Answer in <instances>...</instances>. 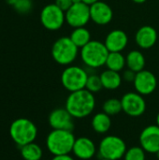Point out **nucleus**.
I'll use <instances>...</instances> for the list:
<instances>
[{
  "mask_svg": "<svg viewBox=\"0 0 159 160\" xmlns=\"http://www.w3.org/2000/svg\"><path fill=\"white\" fill-rule=\"evenodd\" d=\"M95 107V96L87 89L71 92L66 100L65 106L74 119H82L89 116L94 112Z\"/></svg>",
  "mask_w": 159,
  "mask_h": 160,
  "instance_id": "nucleus-1",
  "label": "nucleus"
},
{
  "mask_svg": "<svg viewBox=\"0 0 159 160\" xmlns=\"http://www.w3.org/2000/svg\"><path fill=\"white\" fill-rule=\"evenodd\" d=\"M75 141L73 131L52 129L46 139V146L53 156L69 155L72 152Z\"/></svg>",
  "mask_w": 159,
  "mask_h": 160,
  "instance_id": "nucleus-2",
  "label": "nucleus"
},
{
  "mask_svg": "<svg viewBox=\"0 0 159 160\" xmlns=\"http://www.w3.org/2000/svg\"><path fill=\"white\" fill-rule=\"evenodd\" d=\"M109 52L104 42L91 40L81 49L80 55L82 63L87 68L95 69L105 66Z\"/></svg>",
  "mask_w": 159,
  "mask_h": 160,
  "instance_id": "nucleus-3",
  "label": "nucleus"
},
{
  "mask_svg": "<svg viewBox=\"0 0 159 160\" xmlns=\"http://www.w3.org/2000/svg\"><path fill=\"white\" fill-rule=\"evenodd\" d=\"M9 135L13 142L22 147L28 143L34 142L37 136V128L31 120L26 118H19L13 121L10 125Z\"/></svg>",
  "mask_w": 159,
  "mask_h": 160,
  "instance_id": "nucleus-4",
  "label": "nucleus"
},
{
  "mask_svg": "<svg viewBox=\"0 0 159 160\" xmlns=\"http://www.w3.org/2000/svg\"><path fill=\"white\" fill-rule=\"evenodd\" d=\"M79 48L69 37H61L54 41L52 47L53 60L61 66H70L78 57Z\"/></svg>",
  "mask_w": 159,
  "mask_h": 160,
  "instance_id": "nucleus-5",
  "label": "nucleus"
},
{
  "mask_svg": "<svg viewBox=\"0 0 159 160\" xmlns=\"http://www.w3.org/2000/svg\"><path fill=\"white\" fill-rule=\"evenodd\" d=\"M89 73L79 66H67L61 74V83L68 92L85 89Z\"/></svg>",
  "mask_w": 159,
  "mask_h": 160,
  "instance_id": "nucleus-6",
  "label": "nucleus"
},
{
  "mask_svg": "<svg viewBox=\"0 0 159 160\" xmlns=\"http://www.w3.org/2000/svg\"><path fill=\"white\" fill-rule=\"evenodd\" d=\"M127 150V148L125 141L114 135H108L104 137L98 145V154L100 158L119 160L124 158Z\"/></svg>",
  "mask_w": 159,
  "mask_h": 160,
  "instance_id": "nucleus-7",
  "label": "nucleus"
},
{
  "mask_svg": "<svg viewBox=\"0 0 159 160\" xmlns=\"http://www.w3.org/2000/svg\"><path fill=\"white\" fill-rule=\"evenodd\" d=\"M66 22V12L54 3L45 6L40 12L41 24L50 31L59 30Z\"/></svg>",
  "mask_w": 159,
  "mask_h": 160,
  "instance_id": "nucleus-8",
  "label": "nucleus"
},
{
  "mask_svg": "<svg viewBox=\"0 0 159 160\" xmlns=\"http://www.w3.org/2000/svg\"><path fill=\"white\" fill-rule=\"evenodd\" d=\"M121 102L123 112L130 117H140L146 111V101L143 96L137 92L126 93Z\"/></svg>",
  "mask_w": 159,
  "mask_h": 160,
  "instance_id": "nucleus-9",
  "label": "nucleus"
},
{
  "mask_svg": "<svg viewBox=\"0 0 159 160\" xmlns=\"http://www.w3.org/2000/svg\"><path fill=\"white\" fill-rule=\"evenodd\" d=\"M90 20V6L83 2L73 4L66 11V22L73 28L85 26Z\"/></svg>",
  "mask_w": 159,
  "mask_h": 160,
  "instance_id": "nucleus-10",
  "label": "nucleus"
},
{
  "mask_svg": "<svg viewBox=\"0 0 159 160\" xmlns=\"http://www.w3.org/2000/svg\"><path fill=\"white\" fill-rule=\"evenodd\" d=\"M133 84L136 92L144 97L155 92L157 87V79L153 72L143 69L137 72Z\"/></svg>",
  "mask_w": 159,
  "mask_h": 160,
  "instance_id": "nucleus-11",
  "label": "nucleus"
},
{
  "mask_svg": "<svg viewBox=\"0 0 159 160\" xmlns=\"http://www.w3.org/2000/svg\"><path fill=\"white\" fill-rule=\"evenodd\" d=\"M140 146L150 154H157L159 151V127L151 125L143 128L140 134Z\"/></svg>",
  "mask_w": 159,
  "mask_h": 160,
  "instance_id": "nucleus-12",
  "label": "nucleus"
},
{
  "mask_svg": "<svg viewBox=\"0 0 159 160\" xmlns=\"http://www.w3.org/2000/svg\"><path fill=\"white\" fill-rule=\"evenodd\" d=\"M49 125L52 129L73 131L74 117L66 108H57L50 113Z\"/></svg>",
  "mask_w": 159,
  "mask_h": 160,
  "instance_id": "nucleus-13",
  "label": "nucleus"
},
{
  "mask_svg": "<svg viewBox=\"0 0 159 160\" xmlns=\"http://www.w3.org/2000/svg\"><path fill=\"white\" fill-rule=\"evenodd\" d=\"M91 21L97 25H106L110 23L113 18L112 8L103 1H97L90 6Z\"/></svg>",
  "mask_w": 159,
  "mask_h": 160,
  "instance_id": "nucleus-14",
  "label": "nucleus"
},
{
  "mask_svg": "<svg viewBox=\"0 0 159 160\" xmlns=\"http://www.w3.org/2000/svg\"><path fill=\"white\" fill-rule=\"evenodd\" d=\"M72 153L79 159H91L97 154V146L95 142L88 137L76 138Z\"/></svg>",
  "mask_w": 159,
  "mask_h": 160,
  "instance_id": "nucleus-15",
  "label": "nucleus"
},
{
  "mask_svg": "<svg viewBox=\"0 0 159 160\" xmlns=\"http://www.w3.org/2000/svg\"><path fill=\"white\" fill-rule=\"evenodd\" d=\"M104 43L110 52H122L127 46L128 38L125 31L121 29H114L106 36Z\"/></svg>",
  "mask_w": 159,
  "mask_h": 160,
  "instance_id": "nucleus-16",
  "label": "nucleus"
},
{
  "mask_svg": "<svg viewBox=\"0 0 159 160\" xmlns=\"http://www.w3.org/2000/svg\"><path fill=\"white\" fill-rule=\"evenodd\" d=\"M137 45L144 50L152 48L157 41V32L150 25H143L138 29L135 35Z\"/></svg>",
  "mask_w": 159,
  "mask_h": 160,
  "instance_id": "nucleus-17",
  "label": "nucleus"
},
{
  "mask_svg": "<svg viewBox=\"0 0 159 160\" xmlns=\"http://www.w3.org/2000/svg\"><path fill=\"white\" fill-rule=\"evenodd\" d=\"M100 79L102 82L103 88L107 90L118 89L121 86L122 81H123V78L119 72L113 71L108 68L100 74Z\"/></svg>",
  "mask_w": 159,
  "mask_h": 160,
  "instance_id": "nucleus-18",
  "label": "nucleus"
},
{
  "mask_svg": "<svg viewBox=\"0 0 159 160\" xmlns=\"http://www.w3.org/2000/svg\"><path fill=\"white\" fill-rule=\"evenodd\" d=\"M92 128L96 133L105 134L107 133L112 127V119L111 116L105 113L104 112L96 113L91 121Z\"/></svg>",
  "mask_w": 159,
  "mask_h": 160,
  "instance_id": "nucleus-19",
  "label": "nucleus"
},
{
  "mask_svg": "<svg viewBox=\"0 0 159 160\" xmlns=\"http://www.w3.org/2000/svg\"><path fill=\"white\" fill-rule=\"evenodd\" d=\"M127 67V68L135 71L140 72L144 69L145 67V57L143 53L138 50L130 51L127 55L126 56Z\"/></svg>",
  "mask_w": 159,
  "mask_h": 160,
  "instance_id": "nucleus-20",
  "label": "nucleus"
},
{
  "mask_svg": "<svg viewBox=\"0 0 159 160\" xmlns=\"http://www.w3.org/2000/svg\"><path fill=\"white\" fill-rule=\"evenodd\" d=\"M69 38L79 49H82V47H84L87 43H89L92 40L91 33L87 28H85V26L74 28V30L71 32Z\"/></svg>",
  "mask_w": 159,
  "mask_h": 160,
  "instance_id": "nucleus-21",
  "label": "nucleus"
},
{
  "mask_svg": "<svg viewBox=\"0 0 159 160\" xmlns=\"http://www.w3.org/2000/svg\"><path fill=\"white\" fill-rule=\"evenodd\" d=\"M105 66L107 67L108 69H111V70H113V71L120 72V71L123 70V69L125 68V67L127 66L126 57H125V56L123 55V53L120 52H109V55H108V57H107Z\"/></svg>",
  "mask_w": 159,
  "mask_h": 160,
  "instance_id": "nucleus-22",
  "label": "nucleus"
},
{
  "mask_svg": "<svg viewBox=\"0 0 159 160\" xmlns=\"http://www.w3.org/2000/svg\"><path fill=\"white\" fill-rule=\"evenodd\" d=\"M21 155L24 160H40L42 158V149L38 144L31 142L22 146Z\"/></svg>",
  "mask_w": 159,
  "mask_h": 160,
  "instance_id": "nucleus-23",
  "label": "nucleus"
},
{
  "mask_svg": "<svg viewBox=\"0 0 159 160\" xmlns=\"http://www.w3.org/2000/svg\"><path fill=\"white\" fill-rule=\"evenodd\" d=\"M102 112H104L110 116H114L119 114L121 112H123L121 99L115 98L107 99L102 105Z\"/></svg>",
  "mask_w": 159,
  "mask_h": 160,
  "instance_id": "nucleus-24",
  "label": "nucleus"
},
{
  "mask_svg": "<svg viewBox=\"0 0 159 160\" xmlns=\"http://www.w3.org/2000/svg\"><path fill=\"white\" fill-rule=\"evenodd\" d=\"M85 89H87L88 91H90L93 94L101 91L103 89V85H102V82L100 79V75L89 74L88 78H87Z\"/></svg>",
  "mask_w": 159,
  "mask_h": 160,
  "instance_id": "nucleus-25",
  "label": "nucleus"
},
{
  "mask_svg": "<svg viewBox=\"0 0 159 160\" xmlns=\"http://www.w3.org/2000/svg\"><path fill=\"white\" fill-rule=\"evenodd\" d=\"M145 151L141 146H133L127 150L124 160H146Z\"/></svg>",
  "mask_w": 159,
  "mask_h": 160,
  "instance_id": "nucleus-26",
  "label": "nucleus"
},
{
  "mask_svg": "<svg viewBox=\"0 0 159 160\" xmlns=\"http://www.w3.org/2000/svg\"><path fill=\"white\" fill-rule=\"evenodd\" d=\"M33 3L31 0H18L13 6V8L21 14H26L32 9Z\"/></svg>",
  "mask_w": 159,
  "mask_h": 160,
  "instance_id": "nucleus-27",
  "label": "nucleus"
},
{
  "mask_svg": "<svg viewBox=\"0 0 159 160\" xmlns=\"http://www.w3.org/2000/svg\"><path fill=\"white\" fill-rule=\"evenodd\" d=\"M136 74H137V72L127 68V70L124 71V73L122 75V78H123L124 81H126L127 82H134V80L136 78Z\"/></svg>",
  "mask_w": 159,
  "mask_h": 160,
  "instance_id": "nucleus-28",
  "label": "nucleus"
},
{
  "mask_svg": "<svg viewBox=\"0 0 159 160\" xmlns=\"http://www.w3.org/2000/svg\"><path fill=\"white\" fill-rule=\"evenodd\" d=\"M54 4L66 12L73 5V2L72 0H55Z\"/></svg>",
  "mask_w": 159,
  "mask_h": 160,
  "instance_id": "nucleus-29",
  "label": "nucleus"
},
{
  "mask_svg": "<svg viewBox=\"0 0 159 160\" xmlns=\"http://www.w3.org/2000/svg\"><path fill=\"white\" fill-rule=\"evenodd\" d=\"M52 160H75L69 155H61V156H53Z\"/></svg>",
  "mask_w": 159,
  "mask_h": 160,
  "instance_id": "nucleus-30",
  "label": "nucleus"
},
{
  "mask_svg": "<svg viewBox=\"0 0 159 160\" xmlns=\"http://www.w3.org/2000/svg\"><path fill=\"white\" fill-rule=\"evenodd\" d=\"M97 1H99V0H82V2H83L84 4H86V5H88V6H91V5H93V4L97 3Z\"/></svg>",
  "mask_w": 159,
  "mask_h": 160,
  "instance_id": "nucleus-31",
  "label": "nucleus"
},
{
  "mask_svg": "<svg viewBox=\"0 0 159 160\" xmlns=\"http://www.w3.org/2000/svg\"><path fill=\"white\" fill-rule=\"evenodd\" d=\"M6 1V3L7 4V5H9V6H14L15 4H16V2L18 1V0H5Z\"/></svg>",
  "mask_w": 159,
  "mask_h": 160,
  "instance_id": "nucleus-32",
  "label": "nucleus"
},
{
  "mask_svg": "<svg viewBox=\"0 0 159 160\" xmlns=\"http://www.w3.org/2000/svg\"><path fill=\"white\" fill-rule=\"evenodd\" d=\"M134 3H136V4H143L144 2H146L147 0H132Z\"/></svg>",
  "mask_w": 159,
  "mask_h": 160,
  "instance_id": "nucleus-33",
  "label": "nucleus"
},
{
  "mask_svg": "<svg viewBox=\"0 0 159 160\" xmlns=\"http://www.w3.org/2000/svg\"><path fill=\"white\" fill-rule=\"evenodd\" d=\"M156 122H157V125L159 127V112L157 113V119H156Z\"/></svg>",
  "mask_w": 159,
  "mask_h": 160,
  "instance_id": "nucleus-34",
  "label": "nucleus"
},
{
  "mask_svg": "<svg viewBox=\"0 0 159 160\" xmlns=\"http://www.w3.org/2000/svg\"><path fill=\"white\" fill-rule=\"evenodd\" d=\"M72 2H73V4H77V3H81L82 0H72Z\"/></svg>",
  "mask_w": 159,
  "mask_h": 160,
  "instance_id": "nucleus-35",
  "label": "nucleus"
},
{
  "mask_svg": "<svg viewBox=\"0 0 159 160\" xmlns=\"http://www.w3.org/2000/svg\"><path fill=\"white\" fill-rule=\"evenodd\" d=\"M156 156H157V158L159 160V151L157 153V154H156Z\"/></svg>",
  "mask_w": 159,
  "mask_h": 160,
  "instance_id": "nucleus-36",
  "label": "nucleus"
},
{
  "mask_svg": "<svg viewBox=\"0 0 159 160\" xmlns=\"http://www.w3.org/2000/svg\"><path fill=\"white\" fill-rule=\"evenodd\" d=\"M100 160H110V159H106V158H100Z\"/></svg>",
  "mask_w": 159,
  "mask_h": 160,
  "instance_id": "nucleus-37",
  "label": "nucleus"
},
{
  "mask_svg": "<svg viewBox=\"0 0 159 160\" xmlns=\"http://www.w3.org/2000/svg\"><path fill=\"white\" fill-rule=\"evenodd\" d=\"M40 160H42V159H40Z\"/></svg>",
  "mask_w": 159,
  "mask_h": 160,
  "instance_id": "nucleus-38",
  "label": "nucleus"
}]
</instances>
